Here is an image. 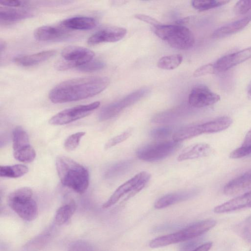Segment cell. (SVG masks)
<instances>
[{"mask_svg":"<svg viewBox=\"0 0 251 251\" xmlns=\"http://www.w3.org/2000/svg\"></svg>","mask_w":251,"mask_h":251,"instance_id":"obj_44","label":"cell"},{"mask_svg":"<svg viewBox=\"0 0 251 251\" xmlns=\"http://www.w3.org/2000/svg\"><path fill=\"white\" fill-rule=\"evenodd\" d=\"M229 1L226 0H192L191 4L195 9L203 11L223 6Z\"/></svg>","mask_w":251,"mask_h":251,"instance_id":"obj_30","label":"cell"},{"mask_svg":"<svg viewBox=\"0 0 251 251\" xmlns=\"http://www.w3.org/2000/svg\"><path fill=\"white\" fill-rule=\"evenodd\" d=\"M251 58V47L220 58L214 64L216 72L227 71Z\"/></svg>","mask_w":251,"mask_h":251,"instance_id":"obj_14","label":"cell"},{"mask_svg":"<svg viewBox=\"0 0 251 251\" xmlns=\"http://www.w3.org/2000/svg\"><path fill=\"white\" fill-rule=\"evenodd\" d=\"M76 209L74 201L60 206L56 211L54 217V223L58 226H62L67 223L72 218Z\"/></svg>","mask_w":251,"mask_h":251,"instance_id":"obj_25","label":"cell"},{"mask_svg":"<svg viewBox=\"0 0 251 251\" xmlns=\"http://www.w3.org/2000/svg\"><path fill=\"white\" fill-rule=\"evenodd\" d=\"M28 171V168L22 164L12 166H0V176L1 177L9 178L20 177Z\"/></svg>","mask_w":251,"mask_h":251,"instance_id":"obj_27","label":"cell"},{"mask_svg":"<svg viewBox=\"0 0 251 251\" xmlns=\"http://www.w3.org/2000/svg\"><path fill=\"white\" fill-rule=\"evenodd\" d=\"M134 17L139 20L150 24L153 27L161 24L157 20L145 14H137L134 15Z\"/></svg>","mask_w":251,"mask_h":251,"instance_id":"obj_39","label":"cell"},{"mask_svg":"<svg viewBox=\"0 0 251 251\" xmlns=\"http://www.w3.org/2000/svg\"><path fill=\"white\" fill-rule=\"evenodd\" d=\"M251 153V129L245 136L241 147L232 151L229 156L231 158H240Z\"/></svg>","mask_w":251,"mask_h":251,"instance_id":"obj_29","label":"cell"},{"mask_svg":"<svg viewBox=\"0 0 251 251\" xmlns=\"http://www.w3.org/2000/svg\"><path fill=\"white\" fill-rule=\"evenodd\" d=\"M105 76H89L64 81L54 87L49 94L50 100L61 103L80 100L103 91L109 84Z\"/></svg>","mask_w":251,"mask_h":251,"instance_id":"obj_1","label":"cell"},{"mask_svg":"<svg viewBox=\"0 0 251 251\" xmlns=\"http://www.w3.org/2000/svg\"><path fill=\"white\" fill-rule=\"evenodd\" d=\"M251 10V0H239L234 7V12L237 15H244Z\"/></svg>","mask_w":251,"mask_h":251,"instance_id":"obj_37","label":"cell"},{"mask_svg":"<svg viewBox=\"0 0 251 251\" xmlns=\"http://www.w3.org/2000/svg\"><path fill=\"white\" fill-rule=\"evenodd\" d=\"M212 246L211 242H207L199 246L192 251H209Z\"/></svg>","mask_w":251,"mask_h":251,"instance_id":"obj_41","label":"cell"},{"mask_svg":"<svg viewBox=\"0 0 251 251\" xmlns=\"http://www.w3.org/2000/svg\"><path fill=\"white\" fill-rule=\"evenodd\" d=\"M126 30L121 27L111 26L103 28L93 34L87 40L90 45L103 43L116 42L123 39L126 34Z\"/></svg>","mask_w":251,"mask_h":251,"instance_id":"obj_13","label":"cell"},{"mask_svg":"<svg viewBox=\"0 0 251 251\" xmlns=\"http://www.w3.org/2000/svg\"><path fill=\"white\" fill-rule=\"evenodd\" d=\"M1 5L9 7H18L24 6L26 4L25 1L19 0H5L0 2Z\"/></svg>","mask_w":251,"mask_h":251,"instance_id":"obj_40","label":"cell"},{"mask_svg":"<svg viewBox=\"0 0 251 251\" xmlns=\"http://www.w3.org/2000/svg\"><path fill=\"white\" fill-rule=\"evenodd\" d=\"M251 191V170L229 181L224 192L228 196H235Z\"/></svg>","mask_w":251,"mask_h":251,"instance_id":"obj_15","label":"cell"},{"mask_svg":"<svg viewBox=\"0 0 251 251\" xmlns=\"http://www.w3.org/2000/svg\"><path fill=\"white\" fill-rule=\"evenodd\" d=\"M180 54H173L162 57L157 62L159 68L163 70H173L178 67L182 61Z\"/></svg>","mask_w":251,"mask_h":251,"instance_id":"obj_28","label":"cell"},{"mask_svg":"<svg viewBox=\"0 0 251 251\" xmlns=\"http://www.w3.org/2000/svg\"><path fill=\"white\" fill-rule=\"evenodd\" d=\"M232 124V119L227 116L222 117L201 124L202 134L219 132L227 128Z\"/></svg>","mask_w":251,"mask_h":251,"instance_id":"obj_24","label":"cell"},{"mask_svg":"<svg viewBox=\"0 0 251 251\" xmlns=\"http://www.w3.org/2000/svg\"><path fill=\"white\" fill-rule=\"evenodd\" d=\"M132 163L133 161L130 159L120 161L111 166L106 176L107 177H112L122 175L131 168Z\"/></svg>","mask_w":251,"mask_h":251,"instance_id":"obj_31","label":"cell"},{"mask_svg":"<svg viewBox=\"0 0 251 251\" xmlns=\"http://www.w3.org/2000/svg\"><path fill=\"white\" fill-rule=\"evenodd\" d=\"M100 101L77 105L63 110L52 117L49 123L59 126L69 124L88 116L100 105Z\"/></svg>","mask_w":251,"mask_h":251,"instance_id":"obj_9","label":"cell"},{"mask_svg":"<svg viewBox=\"0 0 251 251\" xmlns=\"http://www.w3.org/2000/svg\"><path fill=\"white\" fill-rule=\"evenodd\" d=\"M215 225V220H203L176 232L155 238L149 245L152 248H157L192 239L207 232Z\"/></svg>","mask_w":251,"mask_h":251,"instance_id":"obj_3","label":"cell"},{"mask_svg":"<svg viewBox=\"0 0 251 251\" xmlns=\"http://www.w3.org/2000/svg\"><path fill=\"white\" fill-rule=\"evenodd\" d=\"M172 128L170 126H162L153 129L150 135L156 139H163L168 137L172 133Z\"/></svg>","mask_w":251,"mask_h":251,"instance_id":"obj_36","label":"cell"},{"mask_svg":"<svg viewBox=\"0 0 251 251\" xmlns=\"http://www.w3.org/2000/svg\"><path fill=\"white\" fill-rule=\"evenodd\" d=\"M202 134L200 124L184 127L176 131L173 135L174 141L180 142Z\"/></svg>","mask_w":251,"mask_h":251,"instance_id":"obj_26","label":"cell"},{"mask_svg":"<svg viewBox=\"0 0 251 251\" xmlns=\"http://www.w3.org/2000/svg\"><path fill=\"white\" fill-rule=\"evenodd\" d=\"M6 43L4 41L1 40L0 42V54H1L2 52L5 50V49L6 48Z\"/></svg>","mask_w":251,"mask_h":251,"instance_id":"obj_42","label":"cell"},{"mask_svg":"<svg viewBox=\"0 0 251 251\" xmlns=\"http://www.w3.org/2000/svg\"><path fill=\"white\" fill-rule=\"evenodd\" d=\"M179 146V142L174 140L160 142L140 148L136 154L137 157L142 160L148 162L157 161L172 154Z\"/></svg>","mask_w":251,"mask_h":251,"instance_id":"obj_8","label":"cell"},{"mask_svg":"<svg viewBox=\"0 0 251 251\" xmlns=\"http://www.w3.org/2000/svg\"><path fill=\"white\" fill-rule=\"evenodd\" d=\"M85 134V132H77L68 136L64 144L65 149L68 151H74L79 145L81 139Z\"/></svg>","mask_w":251,"mask_h":251,"instance_id":"obj_32","label":"cell"},{"mask_svg":"<svg viewBox=\"0 0 251 251\" xmlns=\"http://www.w3.org/2000/svg\"><path fill=\"white\" fill-rule=\"evenodd\" d=\"M248 93L249 97L250 98H251V83L250 85L249 86Z\"/></svg>","mask_w":251,"mask_h":251,"instance_id":"obj_43","label":"cell"},{"mask_svg":"<svg viewBox=\"0 0 251 251\" xmlns=\"http://www.w3.org/2000/svg\"><path fill=\"white\" fill-rule=\"evenodd\" d=\"M153 31L158 37L177 49L188 50L195 44V38L192 32L181 25L160 24L154 27Z\"/></svg>","mask_w":251,"mask_h":251,"instance_id":"obj_4","label":"cell"},{"mask_svg":"<svg viewBox=\"0 0 251 251\" xmlns=\"http://www.w3.org/2000/svg\"><path fill=\"white\" fill-rule=\"evenodd\" d=\"M61 59L55 64L56 69L65 71L77 68L79 66L92 60L95 53L91 50L82 47L70 46L61 51Z\"/></svg>","mask_w":251,"mask_h":251,"instance_id":"obj_6","label":"cell"},{"mask_svg":"<svg viewBox=\"0 0 251 251\" xmlns=\"http://www.w3.org/2000/svg\"><path fill=\"white\" fill-rule=\"evenodd\" d=\"M144 90L133 93L120 100L110 103L100 111L99 119L101 121L110 119L120 113L124 109L140 100L145 94Z\"/></svg>","mask_w":251,"mask_h":251,"instance_id":"obj_10","label":"cell"},{"mask_svg":"<svg viewBox=\"0 0 251 251\" xmlns=\"http://www.w3.org/2000/svg\"><path fill=\"white\" fill-rule=\"evenodd\" d=\"M151 175L142 171L120 185L114 191L109 199L102 205V207L107 208L115 204L125 195L131 192L126 199H127L141 191L146 185L151 178Z\"/></svg>","mask_w":251,"mask_h":251,"instance_id":"obj_7","label":"cell"},{"mask_svg":"<svg viewBox=\"0 0 251 251\" xmlns=\"http://www.w3.org/2000/svg\"><path fill=\"white\" fill-rule=\"evenodd\" d=\"M55 53L54 50H44L32 54L16 56L14 58V61L22 66H33L49 59Z\"/></svg>","mask_w":251,"mask_h":251,"instance_id":"obj_21","label":"cell"},{"mask_svg":"<svg viewBox=\"0 0 251 251\" xmlns=\"http://www.w3.org/2000/svg\"><path fill=\"white\" fill-rule=\"evenodd\" d=\"M133 131L132 128H128L121 134L116 136L109 140L105 144L104 148L107 150L128 139Z\"/></svg>","mask_w":251,"mask_h":251,"instance_id":"obj_34","label":"cell"},{"mask_svg":"<svg viewBox=\"0 0 251 251\" xmlns=\"http://www.w3.org/2000/svg\"><path fill=\"white\" fill-rule=\"evenodd\" d=\"M198 193L196 189H190L167 194L159 199L154 203L156 209H162L170 205L189 200Z\"/></svg>","mask_w":251,"mask_h":251,"instance_id":"obj_17","label":"cell"},{"mask_svg":"<svg viewBox=\"0 0 251 251\" xmlns=\"http://www.w3.org/2000/svg\"><path fill=\"white\" fill-rule=\"evenodd\" d=\"M60 25L68 29L87 30L94 28L96 20L88 16H75L62 21Z\"/></svg>","mask_w":251,"mask_h":251,"instance_id":"obj_20","label":"cell"},{"mask_svg":"<svg viewBox=\"0 0 251 251\" xmlns=\"http://www.w3.org/2000/svg\"><path fill=\"white\" fill-rule=\"evenodd\" d=\"M217 73L214 64L209 63L198 68L193 73V76L197 77Z\"/></svg>","mask_w":251,"mask_h":251,"instance_id":"obj_38","label":"cell"},{"mask_svg":"<svg viewBox=\"0 0 251 251\" xmlns=\"http://www.w3.org/2000/svg\"><path fill=\"white\" fill-rule=\"evenodd\" d=\"M55 165L62 185L80 194L86 191L89 183V175L84 166L70 158L62 155L56 157Z\"/></svg>","mask_w":251,"mask_h":251,"instance_id":"obj_2","label":"cell"},{"mask_svg":"<svg viewBox=\"0 0 251 251\" xmlns=\"http://www.w3.org/2000/svg\"><path fill=\"white\" fill-rule=\"evenodd\" d=\"M251 21V12L240 19L218 28L213 32L212 37L219 39L233 34L243 29Z\"/></svg>","mask_w":251,"mask_h":251,"instance_id":"obj_18","label":"cell"},{"mask_svg":"<svg viewBox=\"0 0 251 251\" xmlns=\"http://www.w3.org/2000/svg\"><path fill=\"white\" fill-rule=\"evenodd\" d=\"M7 202L9 207L24 220L31 221L37 217L38 206L33 198V192L29 187H22L12 192L8 197Z\"/></svg>","mask_w":251,"mask_h":251,"instance_id":"obj_5","label":"cell"},{"mask_svg":"<svg viewBox=\"0 0 251 251\" xmlns=\"http://www.w3.org/2000/svg\"><path fill=\"white\" fill-rule=\"evenodd\" d=\"M238 231L244 239L251 242V216L247 218L239 225Z\"/></svg>","mask_w":251,"mask_h":251,"instance_id":"obj_35","label":"cell"},{"mask_svg":"<svg viewBox=\"0 0 251 251\" xmlns=\"http://www.w3.org/2000/svg\"><path fill=\"white\" fill-rule=\"evenodd\" d=\"M105 66V64L99 60L93 59L78 67L76 69L84 72H92L100 70Z\"/></svg>","mask_w":251,"mask_h":251,"instance_id":"obj_33","label":"cell"},{"mask_svg":"<svg viewBox=\"0 0 251 251\" xmlns=\"http://www.w3.org/2000/svg\"><path fill=\"white\" fill-rule=\"evenodd\" d=\"M212 152L211 147L206 143L192 145L184 149L177 157L178 161L204 157Z\"/></svg>","mask_w":251,"mask_h":251,"instance_id":"obj_19","label":"cell"},{"mask_svg":"<svg viewBox=\"0 0 251 251\" xmlns=\"http://www.w3.org/2000/svg\"><path fill=\"white\" fill-rule=\"evenodd\" d=\"M220 100V96L208 87L198 85L194 87L188 97L189 104L195 108H202L213 105Z\"/></svg>","mask_w":251,"mask_h":251,"instance_id":"obj_11","label":"cell"},{"mask_svg":"<svg viewBox=\"0 0 251 251\" xmlns=\"http://www.w3.org/2000/svg\"><path fill=\"white\" fill-rule=\"evenodd\" d=\"M71 36L69 29L62 26L44 25L39 27L34 32L35 38L42 42L62 41Z\"/></svg>","mask_w":251,"mask_h":251,"instance_id":"obj_12","label":"cell"},{"mask_svg":"<svg viewBox=\"0 0 251 251\" xmlns=\"http://www.w3.org/2000/svg\"><path fill=\"white\" fill-rule=\"evenodd\" d=\"M251 207V191L215 207L217 213H223Z\"/></svg>","mask_w":251,"mask_h":251,"instance_id":"obj_16","label":"cell"},{"mask_svg":"<svg viewBox=\"0 0 251 251\" xmlns=\"http://www.w3.org/2000/svg\"><path fill=\"white\" fill-rule=\"evenodd\" d=\"M29 139L27 133L22 127H15L12 132L13 153L25 151L30 149L32 146Z\"/></svg>","mask_w":251,"mask_h":251,"instance_id":"obj_23","label":"cell"},{"mask_svg":"<svg viewBox=\"0 0 251 251\" xmlns=\"http://www.w3.org/2000/svg\"><path fill=\"white\" fill-rule=\"evenodd\" d=\"M33 13L25 9H0V24H9L14 23L31 17Z\"/></svg>","mask_w":251,"mask_h":251,"instance_id":"obj_22","label":"cell"}]
</instances>
